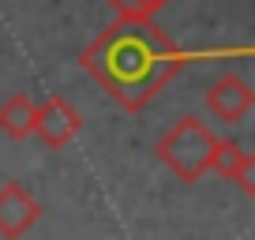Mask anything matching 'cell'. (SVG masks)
Returning a JSON list of instances; mask_svg holds the SVG:
<instances>
[{"instance_id": "5b68a950", "label": "cell", "mask_w": 255, "mask_h": 240, "mask_svg": "<svg viewBox=\"0 0 255 240\" xmlns=\"http://www.w3.org/2000/svg\"><path fill=\"white\" fill-rule=\"evenodd\" d=\"M207 105H210V113H214L218 120L237 124V120H244L248 109L255 105V94H252V87H248L244 79H237V75H222V79L207 90Z\"/></svg>"}, {"instance_id": "7a4b0ae2", "label": "cell", "mask_w": 255, "mask_h": 240, "mask_svg": "<svg viewBox=\"0 0 255 240\" xmlns=\"http://www.w3.org/2000/svg\"><path fill=\"white\" fill-rule=\"evenodd\" d=\"M214 146H218V139L207 131V124H199L195 117H184L180 124L158 143V154L180 180H199V176L210 169Z\"/></svg>"}, {"instance_id": "277c9868", "label": "cell", "mask_w": 255, "mask_h": 240, "mask_svg": "<svg viewBox=\"0 0 255 240\" xmlns=\"http://www.w3.org/2000/svg\"><path fill=\"white\" fill-rule=\"evenodd\" d=\"M38 214H41V207L34 203V195L23 184L8 180V184L0 188V237H8V240L23 237L38 222Z\"/></svg>"}, {"instance_id": "3957f363", "label": "cell", "mask_w": 255, "mask_h": 240, "mask_svg": "<svg viewBox=\"0 0 255 240\" xmlns=\"http://www.w3.org/2000/svg\"><path fill=\"white\" fill-rule=\"evenodd\" d=\"M79 128H83L79 109H75V105H68L60 94L45 98V102L38 105V124H34V135H41V143H45V146H53V150L68 146Z\"/></svg>"}, {"instance_id": "52a82bcc", "label": "cell", "mask_w": 255, "mask_h": 240, "mask_svg": "<svg viewBox=\"0 0 255 240\" xmlns=\"http://www.w3.org/2000/svg\"><path fill=\"white\" fill-rule=\"evenodd\" d=\"M34 124H38V105L26 94H15L0 105V131L11 139H26L34 135Z\"/></svg>"}, {"instance_id": "8992f818", "label": "cell", "mask_w": 255, "mask_h": 240, "mask_svg": "<svg viewBox=\"0 0 255 240\" xmlns=\"http://www.w3.org/2000/svg\"><path fill=\"white\" fill-rule=\"evenodd\" d=\"M210 169L222 176H229V180H237L240 188H244L248 195H255V184H252V169H255V158L248 150H240L237 143H225V139H218L214 146V158H210Z\"/></svg>"}, {"instance_id": "6da1fadb", "label": "cell", "mask_w": 255, "mask_h": 240, "mask_svg": "<svg viewBox=\"0 0 255 240\" xmlns=\"http://www.w3.org/2000/svg\"><path fill=\"white\" fill-rule=\"evenodd\" d=\"M184 64V53L150 23V15L124 11L94 45L83 53V68L109 83L113 98L128 109H139L154 98V90Z\"/></svg>"}, {"instance_id": "ba28073f", "label": "cell", "mask_w": 255, "mask_h": 240, "mask_svg": "<svg viewBox=\"0 0 255 240\" xmlns=\"http://www.w3.org/2000/svg\"><path fill=\"white\" fill-rule=\"evenodd\" d=\"M165 0H128V11H135V15H150L154 8H161Z\"/></svg>"}]
</instances>
